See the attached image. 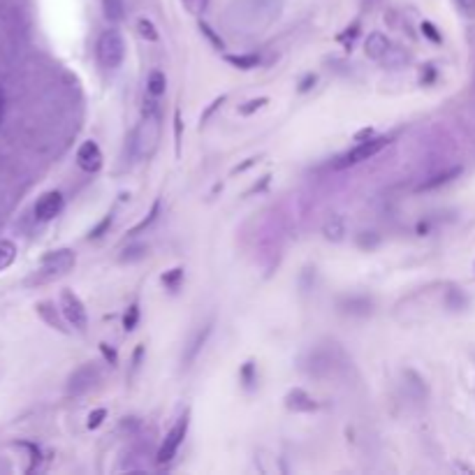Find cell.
I'll use <instances>...</instances> for the list:
<instances>
[{
  "label": "cell",
  "instance_id": "1",
  "mask_svg": "<svg viewBox=\"0 0 475 475\" xmlns=\"http://www.w3.org/2000/svg\"><path fill=\"white\" fill-rule=\"evenodd\" d=\"M160 114H144L142 123L135 128V135H132V154L135 158H151L156 154L158 142H160Z\"/></svg>",
  "mask_w": 475,
  "mask_h": 475
},
{
  "label": "cell",
  "instance_id": "2",
  "mask_svg": "<svg viewBox=\"0 0 475 475\" xmlns=\"http://www.w3.org/2000/svg\"><path fill=\"white\" fill-rule=\"evenodd\" d=\"M77 257H74V251L70 249H61V251H52L42 257L40 269L35 271V283H44V281H54L63 274H67L70 269L74 267Z\"/></svg>",
  "mask_w": 475,
  "mask_h": 475
},
{
  "label": "cell",
  "instance_id": "3",
  "mask_svg": "<svg viewBox=\"0 0 475 475\" xmlns=\"http://www.w3.org/2000/svg\"><path fill=\"white\" fill-rule=\"evenodd\" d=\"M125 59V40L118 30H105L98 40V63L105 70L121 67Z\"/></svg>",
  "mask_w": 475,
  "mask_h": 475
},
{
  "label": "cell",
  "instance_id": "4",
  "mask_svg": "<svg viewBox=\"0 0 475 475\" xmlns=\"http://www.w3.org/2000/svg\"><path fill=\"white\" fill-rule=\"evenodd\" d=\"M390 144V137H369L364 139V142H359L357 147H352L348 154L339 156L337 162H334V169H348V167H355V165L364 162V160H371L373 156H378L380 151Z\"/></svg>",
  "mask_w": 475,
  "mask_h": 475
},
{
  "label": "cell",
  "instance_id": "5",
  "mask_svg": "<svg viewBox=\"0 0 475 475\" xmlns=\"http://www.w3.org/2000/svg\"><path fill=\"white\" fill-rule=\"evenodd\" d=\"M61 315L65 318V322L77 332H86L88 327V313L84 302L79 299L72 290H63L61 293Z\"/></svg>",
  "mask_w": 475,
  "mask_h": 475
},
{
  "label": "cell",
  "instance_id": "6",
  "mask_svg": "<svg viewBox=\"0 0 475 475\" xmlns=\"http://www.w3.org/2000/svg\"><path fill=\"white\" fill-rule=\"evenodd\" d=\"M100 378H103V371H100L98 364H93V362L81 364L79 369H74L72 376L67 378V394H72V397L86 394L88 390L100 383Z\"/></svg>",
  "mask_w": 475,
  "mask_h": 475
},
{
  "label": "cell",
  "instance_id": "7",
  "mask_svg": "<svg viewBox=\"0 0 475 475\" xmlns=\"http://www.w3.org/2000/svg\"><path fill=\"white\" fill-rule=\"evenodd\" d=\"M186 434H188V415H183V417H179V422L169 429L167 436H165L162 445H160V450H158V464H169V461L176 457V452H179Z\"/></svg>",
  "mask_w": 475,
  "mask_h": 475
},
{
  "label": "cell",
  "instance_id": "8",
  "mask_svg": "<svg viewBox=\"0 0 475 475\" xmlns=\"http://www.w3.org/2000/svg\"><path fill=\"white\" fill-rule=\"evenodd\" d=\"M63 207H65L63 193H59V190H49V193L40 195L37 202H35V218L42 220V223L54 220L63 211Z\"/></svg>",
  "mask_w": 475,
  "mask_h": 475
},
{
  "label": "cell",
  "instance_id": "9",
  "mask_svg": "<svg viewBox=\"0 0 475 475\" xmlns=\"http://www.w3.org/2000/svg\"><path fill=\"white\" fill-rule=\"evenodd\" d=\"M77 165L84 172L93 174L98 172L100 167H103V151H100L98 144L93 142V139H86L84 144L79 147L77 151Z\"/></svg>",
  "mask_w": 475,
  "mask_h": 475
},
{
  "label": "cell",
  "instance_id": "10",
  "mask_svg": "<svg viewBox=\"0 0 475 475\" xmlns=\"http://www.w3.org/2000/svg\"><path fill=\"white\" fill-rule=\"evenodd\" d=\"M285 408L293 410V413H311V410L318 408V403H315V399L308 392H304L302 388H295L285 394Z\"/></svg>",
  "mask_w": 475,
  "mask_h": 475
},
{
  "label": "cell",
  "instance_id": "11",
  "mask_svg": "<svg viewBox=\"0 0 475 475\" xmlns=\"http://www.w3.org/2000/svg\"><path fill=\"white\" fill-rule=\"evenodd\" d=\"M211 329H213V322H207L204 327L198 329V334H195L193 341H190L188 348H186V355H183V364L186 366H190L195 359H198V355L202 352V348H204L207 339L211 337Z\"/></svg>",
  "mask_w": 475,
  "mask_h": 475
},
{
  "label": "cell",
  "instance_id": "12",
  "mask_svg": "<svg viewBox=\"0 0 475 475\" xmlns=\"http://www.w3.org/2000/svg\"><path fill=\"white\" fill-rule=\"evenodd\" d=\"M390 47H392V42L385 33H371L364 42V52L373 61H383V56L390 52Z\"/></svg>",
  "mask_w": 475,
  "mask_h": 475
},
{
  "label": "cell",
  "instance_id": "13",
  "mask_svg": "<svg viewBox=\"0 0 475 475\" xmlns=\"http://www.w3.org/2000/svg\"><path fill=\"white\" fill-rule=\"evenodd\" d=\"M341 311L350 313V315H369L373 311V302L364 295H352V297H344L339 302Z\"/></svg>",
  "mask_w": 475,
  "mask_h": 475
},
{
  "label": "cell",
  "instance_id": "14",
  "mask_svg": "<svg viewBox=\"0 0 475 475\" xmlns=\"http://www.w3.org/2000/svg\"><path fill=\"white\" fill-rule=\"evenodd\" d=\"M459 174H461V167L445 169V172H441V174L432 176V179H427V181H424L422 186L417 188V190H434V188H441V186H445V183L454 181V179H457Z\"/></svg>",
  "mask_w": 475,
  "mask_h": 475
},
{
  "label": "cell",
  "instance_id": "15",
  "mask_svg": "<svg viewBox=\"0 0 475 475\" xmlns=\"http://www.w3.org/2000/svg\"><path fill=\"white\" fill-rule=\"evenodd\" d=\"M322 232H325V237L329 242H341L346 234V220L341 216H332L325 223V227H322Z\"/></svg>",
  "mask_w": 475,
  "mask_h": 475
},
{
  "label": "cell",
  "instance_id": "16",
  "mask_svg": "<svg viewBox=\"0 0 475 475\" xmlns=\"http://www.w3.org/2000/svg\"><path fill=\"white\" fill-rule=\"evenodd\" d=\"M167 88V77H165L162 70H151L149 79H147V91L154 95V98H160Z\"/></svg>",
  "mask_w": 475,
  "mask_h": 475
},
{
  "label": "cell",
  "instance_id": "17",
  "mask_svg": "<svg viewBox=\"0 0 475 475\" xmlns=\"http://www.w3.org/2000/svg\"><path fill=\"white\" fill-rule=\"evenodd\" d=\"M225 61L239 70H253V67L260 65V56H255V54H239V56L230 54V56H225Z\"/></svg>",
  "mask_w": 475,
  "mask_h": 475
},
{
  "label": "cell",
  "instance_id": "18",
  "mask_svg": "<svg viewBox=\"0 0 475 475\" xmlns=\"http://www.w3.org/2000/svg\"><path fill=\"white\" fill-rule=\"evenodd\" d=\"M14 260H17V244L10 242V239H3L0 242V271L12 267Z\"/></svg>",
  "mask_w": 475,
  "mask_h": 475
},
{
  "label": "cell",
  "instance_id": "19",
  "mask_svg": "<svg viewBox=\"0 0 475 475\" xmlns=\"http://www.w3.org/2000/svg\"><path fill=\"white\" fill-rule=\"evenodd\" d=\"M103 10H105V17L109 19V21H121L125 17V3L123 0H103Z\"/></svg>",
  "mask_w": 475,
  "mask_h": 475
},
{
  "label": "cell",
  "instance_id": "20",
  "mask_svg": "<svg viewBox=\"0 0 475 475\" xmlns=\"http://www.w3.org/2000/svg\"><path fill=\"white\" fill-rule=\"evenodd\" d=\"M147 255H149V246L135 244V246H128V249L123 251L121 262H135V260H144Z\"/></svg>",
  "mask_w": 475,
  "mask_h": 475
},
{
  "label": "cell",
  "instance_id": "21",
  "mask_svg": "<svg viewBox=\"0 0 475 475\" xmlns=\"http://www.w3.org/2000/svg\"><path fill=\"white\" fill-rule=\"evenodd\" d=\"M37 313H40L42 318L47 320V322H49V325H52V327L61 329V332H63V329H65V327H63V322L59 320V315H56V313L52 311V304H49V302H42V304H37Z\"/></svg>",
  "mask_w": 475,
  "mask_h": 475
},
{
  "label": "cell",
  "instance_id": "22",
  "mask_svg": "<svg viewBox=\"0 0 475 475\" xmlns=\"http://www.w3.org/2000/svg\"><path fill=\"white\" fill-rule=\"evenodd\" d=\"M137 30H139V35H142L147 42H158V40H160V35H158L154 21H149V19H139V21H137Z\"/></svg>",
  "mask_w": 475,
  "mask_h": 475
},
{
  "label": "cell",
  "instance_id": "23",
  "mask_svg": "<svg viewBox=\"0 0 475 475\" xmlns=\"http://www.w3.org/2000/svg\"><path fill=\"white\" fill-rule=\"evenodd\" d=\"M239 378H242V383H244V388L246 390H251L253 385L257 383V371H255V364L253 362H246L242 369H239Z\"/></svg>",
  "mask_w": 475,
  "mask_h": 475
},
{
  "label": "cell",
  "instance_id": "24",
  "mask_svg": "<svg viewBox=\"0 0 475 475\" xmlns=\"http://www.w3.org/2000/svg\"><path fill=\"white\" fill-rule=\"evenodd\" d=\"M403 61H408V54H403L399 47H390V52L383 56L380 63H385V65H390V67H399V65H403Z\"/></svg>",
  "mask_w": 475,
  "mask_h": 475
},
{
  "label": "cell",
  "instance_id": "25",
  "mask_svg": "<svg viewBox=\"0 0 475 475\" xmlns=\"http://www.w3.org/2000/svg\"><path fill=\"white\" fill-rule=\"evenodd\" d=\"M267 103H269V98H253L239 107V114H242V116H251V114H255L257 109H262Z\"/></svg>",
  "mask_w": 475,
  "mask_h": 475
},
{
  "label": "cell",
  "instance_id": "26",
  "mask_svg": "<svg viewBox=\"0 0 475 475\" xmlns=\"http://www.w3.org/2000/svg\"><path fill=\"white\" fill-rule=\"evenodd\" d=\"M137 322H139V306L137 304H130L128 311L123 315V329L125 332H132V329L137 327Z\"/></svg>",
  "mask_w": 475,
  "mask_h": 475
},
{
  "label": "cell",
  "instance_id": "27",
  "mask_svg": "<svg viewBox=\"0 0 475 475\" xmlns=\"http://www.w3.org/2000/svg\"><path fill=\"white\" fill-rule=\"evenodd\" d=\"M181 3H183V8H186L188 14H193V17L204 14L207 8H209V0H181Z\"/></svg>",
  "mask_w": 475,
  "mask_h": 475
},
{
  "label": "cell",
  "instance_id": "28",
  "mask_svg": "<svg viewBox=\"0 0 475 475\" xmlns=\"http://www.w3.org/2000/svg\"><path fill=\"white\" fill-rule=\"evenodd\" d=\"M158 211H160V202H156V204H154V209H151V213H149V216L147 218H144L142 220V223H139V225H135V227H132V230L128 232L130 234V237H135V234H139V232H142V230H147V227L151 225V223H154V220H156V216H158Z\"/></svg>",
  "mask_w": 475,
  "mask_h": 475
},
{
  "label": "cell",
  "instance_id": "29",
  "mask_svg": "<svg viewBox=\"0 0 475 475\" xmlns=\"http://www.w3.org/2000/svg\"><path fill=\"white\" fill-rule=\"evenodd\" d=\"M181 278H183V269H172V271H167V274H162V283H165V288L176 290Z\"/></svg>",
  "mask_w": 475,
  "mask_h": 475
},
{
  "label": "cell",
  "instance_id": "30",
  "mask_svg": "<svg viewBox=\"0 0 475 475\" xmlns=\"http://www.w3.org/2000/svg\"><path fill=\"white\" fill-rule=\"evenodd\" d=\"M200 30H202V35H207V37H209V42H211V44H213V47H216V49H225V42L220 40V37H218L216 33H213V28L209 26V23L200 21Z\"/></svg>",
  "mask_w": 475,
  "mask_h": 475
},
{
  "label": "cell",
  "instance_id": "31",
  "mask_svg": "<svg viewBox=\"0 0 475 475\" xmlns=\"http://www.w3.org/2000/svg\"><path fill=\"white\" fill-rule=\"evenodd\" d=\"M357 244L362 246V249H376V246L380 244V237L376 232H362L357 237Z\"/></svg>",
  "mask_w": 475,
  "mask_h": 475
},
{
  "label": "cell",
  "instance_id": "32",
  "mask_svg": "<svg viewBox=\"0 0 475 475\" xmlns=\"http://www.w3.org/2000/svg\"><path fill=\"white\" fill-rule=\"evenodd\" d=\"M422 35L424 37H429V40H432L434 44H441L443 42V37H441V33H439V28L434 26L432 21H422Z\"/></svg>",
  "mask_w": 475,
  "mask_h": 475
},
{
  "label": "cell",
  "instance_id": "33",
  "mask_svg": "<svg viewBox=\"0 0 475 475\" xmlns=\"http://www.w3.org/2000/svg\"><path fill=\"white\" fill-rule=\"evenodd\" d=\"M112 216H105L103 220H100V223L98 225H95L93 227V230L91 232H88V239H100V237H103V234L107 232V230H109V227H112Z\"/></svg>",
  "mask_w": 475,
  "mask_h": 475
},
{
  "label": "cell",
  "instance_id": "34",
  "mask_svg": "<svg viewBox=\"0 0 475 475\" xmlns=\"http://www.w3.org/2000/svg\"><path fill=\"white\" fill-rule=\"evenodd\" d=\"M105 417H107V410L105 408H95L91 415H88V429H98L100 424L105 422Z\"/></svg>",
  "mask_w": 475,
  "mask_h": 475
},
{
  "label": "cell",
  "instance_id": "35",
  "mask_svg": "<svg viewBox=\"0 0 475 475\" xmlns=\"http://www.w3.org/2000/svg\"><path fill=\"white\" fill-rule=\"evenodd\" d=\"M100 352L105 355V359H107V362H109L112 366H116L118 355H116V350H114V348H109V344H100Z\"/></svg>",
  "mask_w": 475,
  "mask_h": 475
},
{
  "label": "cell",
  "instance_id": "36",
  "mask_svg": "<svg viewBox=\"0 0 475 475\" xmlns=\"http://www.w3.org/2000/svg\"><path fill=\"white\" fill-rule=\"evenodd\" d=\"M313 84H315V74H306V77H304V81L299 84V93H306Z\"/></svg>",
  "mask_w": 475,
  "mask_h": 475
},
{
  "label": "cell",
  "instance_id": "37",
  "mask_svg": "<svg viewBox=\"0 0 475 475\" xmlns=\"http://www.w3.org/2000/svg\"><path fill=\"white\" fill-rule=\"evenodd\" d=\"M223 103H225V95H220V98H218V100H213V105H211V107H209V109L204 112V116H202V121H207V118H209V116H211V112H213V109H218V107H220V105H223Z\"/></svg>",
  "mask_w": 475,
  "mask_h": 475
},
{
  "label": "cell",
  "instance_id": "38",
  "mask_svg": "<svg viewBox=\"0 0 475 475\" xmlns=\"http://www.w3.org/2000/svg\"><path fill=\"white\" fill-rule=\"evenodd\" d=\"M174 130H176V151H179V144H181V116L176 114V118H174Z\"/></svg>",
  "mask_w": 475,
  "mask_h": 475
},
{
  "label": "cell",
  "instance_id": "39",
  "mask_svg": "<svg viewBox=\"0 0 475 475\" xmlns=\"http://www.w3.org/2000/svg\"><path fill=\"white\" fill-rule=\"evenodd\" d=\"M5 105H8V100H5V91L0 88V123H3V116H5Z\"/></svg>",
  "mask_w": 475,
  "mask_h": 475
},
{
  "label": "cell",
  "instance_id": "40",
  "mask_svg": "<svg viewBox=\"0 0 475 475\" xmlns=\"http://www.w3.org/2000/svg\"><path fill=\"white\" fill-rule=\"evenodd\" d=\"M253 162H255V158H249V160H246L244 165H239V167H234V169H232V174H237V172H244V169H249Z\"/></svg>",
  "mask_w": 475,
  "mask_h": 475
},
{
  "label": "cell",
  "instance_id": "41",
  "mask_svg": "<svg viewBox=\"0 0 475 475\" xmlns=\"http://www.w3.org/2000/svg\"><path fill=\"white\" fill-rule=\"evenodd\" d=\"M369 139V137H373V130L371 128H366V130H362V132H359V135H357V139Z\"/></svg>",
  "mask_w": 475,
  "mask_h": 475
}]
</instances>
